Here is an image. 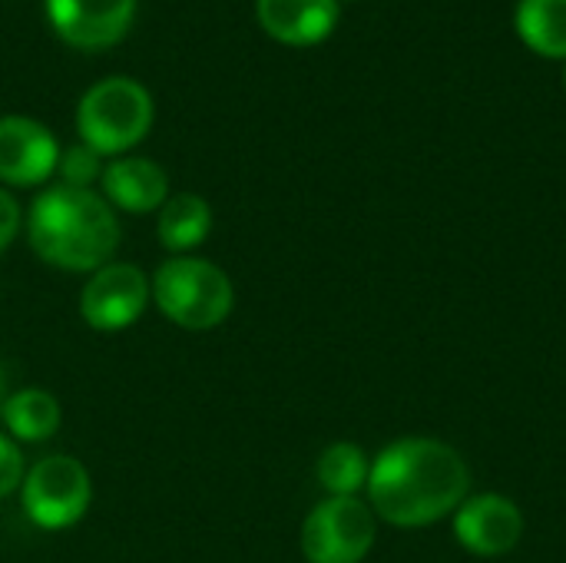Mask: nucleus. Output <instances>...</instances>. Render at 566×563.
I'll list each match as a JSON object with an SVG mask.
<instances>
[{
    "label": "nucleus",
    "mask_w": 566,
    "mask_h": 563,
    "mask_svg": "<svg viewBox=\"0 0 566 563\" xmlns=\"http://www.w3.org/2000/svg\"><path fill=\"white\" fill-rule=\"evenodd\" d=\"M20 501L36 528L66 531L86 514L93 501L90 471L70 455H46L23 475Z\"/></svg>",
    "instance_id": "nucleus-5"
},
{
    "label": "nucleus",
    "mask_w": 566,
    "mask_h": 563,
    "mask_svg": "<svg viewBox=\"0 0 566 563\" xmlns=\"http://www.w3.org/2000/svg\"><path fill=\"white\" fill-rule=\"evenodd\" d=\"M20 226H23V212H20V202L7 192V189H0V252L17 239V232H20Z\"/></svg>",
    "instance_id": "nucleus-19"
},
{
    "label": "nucleus",
    "mask_w": 566,
    "mask_h": 563,
    "mask_svg": "<svg viewBox=\"0 0 566 563\" xmlns=\"http://www.w3.org/2000/svg\"><path fill=\"white\" fill-rule=\"evenodd\" d=\"M259 27L289 46L322 43L338 23V0H255Z\"/></svg>",
    "instance_id": "nucleus-11"
},
{
    "label": "nucleus",
    "mask_w": 566,
    "mask_h": 563,
    "mask_svg": "<svg viewBox=\"0 0 566 563\" xmlns=\"http://www.w3.org/2000/svg\"><path fill=\"white\" fill-rule=\"evenodd\" d=\"M103 199L123 212H156L169 199V179L166 173L143 156H116L109 166H103Z\"/></svg>",
    "instance_id": "nucleus-12"
},
{
    "label": "nucleus",
    "mask_w": 566,
    "mask_h": 563,
    "mask_svg": "<svg viewBox=\"0 0 566 563\" xmlns=\"http://www.w3.org/2000/svg\"><path fill=\"white\" fill-rule=\"evenodd\" d=\"M30 249L53 269L96 272L119 249V219L93 189L53 186L43 189L27 216Z\"/></svg>",
    "instance_id": "nucleus-2"
},
{
    "label": "nucleus",
    "mask_w": 566,
    "mask_h": 563,
    "mask_svg": "<svg viewBox=\"0 0 566 563\" xmlns=\"http://www.w3.org/2000/svg\"><path fill=\"white\" fill-rule=\"evenodd\" d=\"M153 126V96L129 76H109L90 86L76 106L80 143L99 156H123L146 139Z\"/></svg>",
    "instance_id": "nucleus-4"
},
{
    "label": "nucleus",
    "mask_w": 566,
    "mask_h": 563,
    "mask_svg": "<svg viewBox=\"0 0 566 563\" xmlns=\"http://www.w3.org/2000/svg\"><path fill=\"white\" fill-rule=\"evenodd\" d=\"M209 229H212V206L199 192H176L159 209V222H156L159 242L176 256H186L196 246H202Z\"/></svg>",
    "instance_id": "nucleus-13"
},
{
    "label": "nucleus",
    "mask_w": 566,
    "mask_h": 563,
    "mask_svg": "<svg viewBox=\"0 0 566 563\" xmlns=\"http://www.w3.org/2000/svg\"><path fill=\"white\" fill-rule=\"evenodd\" d=\"M564 86H566V70H564Z\"/></svg>",
    "instance_id": "nucleus-21"
},
{
    "label": "nucleus",
    "mask_w": 566,
    "mask_h": 563,
    "mask_svg": "<svg viewBox=\"0 0 566 563\" xmlns=\"http://www.w3.org/2000/svg\"><path fill=\"white\" fill-rule=\"evenodd\" d=\"M23 475H27V465H23L17 441L0 431V498L13 494L23 484Z\"/></svg>",
    "instance_id": "nucleus-18"
},
{
    "label": "nucleus",
    "mask_w": 566,
    "mask_h": 563,
    "mask_svg": "<svg viewBox=\"0 0 566 563\" xmlns=\"http://www.w3.org/2000/svg\"><path fill=\"white\" fill-rule=\"evenodd\" d=\"M3 428L13 441H46L56 435L60 428V402L43 392V388H23V392H10L7 405H3Z\"/></svg>",
    "instance_id": "nucleus-14"
},
{
    "label": "nucleus",
    "mask_w": 566,
    "mask_h": 563,
    "mask_svg": "<svg viewBox=\"0 0 566 563\" xmlns=\"http://www.w3.org/2000/svg\"><path fill=\"white\" fill-rule=\"evenodd\" d=\"M60 163L56 136L30 116H0V183L40 186Z\"/></svg>",
    "instance_id": "nucleus-10"
},
{
    "label": "nucleus",
    "mask_w": 566,
    "mask_h": 563,
    "mask_svg": "<svg viewBox=\"0 0 566 563\" xmlns=\"http://www.w3.org/2000/svg\"><path fill=\"white\" fill-rule=\"evenodd\" d=\"M149 289L159 312L186 332L219 329L235 305L232 279L216 262L196 256L166 259Z\"/></svg>",
    "instance_id": "nucleus-3"
},
{
    "label": "nucleus",
    "mask_w": 566,
    "mask_h": 563,
    "mask_svg": "<svg viewBox=\"0 0 566 563\" xmlns=\"http://www.w3.org/2000/svg\"><path fill=\"white\" fill-rule=\"evenodd\" d=\"M7 398H10V388H7V375H3V368H0V418H3V405H7Z\"/></svg>",
    "instance_id": "nucleus-20"
},
{
    "label": "nucleus",
    "mask_w": 566,
    "mask_h": 563,
    "mask_svg": "<svg viewBox=\"0 0 566 563\" xmlns=\"http://www.w3.org/2000/svg\"><path fill=\"white\" fill-rule=\"evenodd\" d=\"M368 508L391 528H431L471 498V468L438 438L391 441L368 475Z\"/></svg>",
    "instance_id": "nucleus-1"
},
{
    "label": "nucleus",
    "mask_w": 566,
    "mask_h": 563,
    "mask_svg": "<svg viewBox=\"0 0 566 563\" xmlns=\"http://www.w3.org/2000/svg\"><path fill=\"white\" fill-rule=\"evenodd\" d=\"M378 538V518L361 498H325L302 524L308 563H361Z\"/></svg>",
    "instance_id": "nucleus-6"
},
{
    "label": "nucleus",
    "mask_w": 566,
    "mask_h": 563,
    "mask_svg": "<svg viewBox=\"0 0 566 563\" xmlns=\"http://www.w3.org/2000/svg\"><path fill=\"white\" fill-rule=\"evenodd\" d=\"M315 475H318V484L325 488L328 498H358L368 488L371 461L365 458L361 445L335 441L322 451Z\"/></svg>",
    "instance_id": "nucleus-15"
},
{
    "label": "nucleus",
    "mask_w": 566,
    "mask_h": 563,
    "mask_svg": "<svg viewBox=\"0 0 566 563\" xmlns=\"http://www.w3.org/2000/svg\"><path fill=\"white\" fill-rule=\"evenodd\" d=\"M149 299L153 289L139 265L106 262L103 269L90 272L80 295V315L96 332H123L143 315Z\"/></svg>",
    "instance_id": "nucleus-7"
},
{
    "label": "nucleus",
    "mask_w": 566,
    "mask_h": 563,
    "mask_svg": "<svg viewBox=\"0 0 566 563\" xmlns=\"http://www.w3.org/2000/svg\"><path fill=\"white\" fill-rule=\"evenodd\" d=\"M136 0H46V20L56 37L80 50H106L126 37Z\"/></svg>",
    "instance_id": "nucleus-9"
},
{
    "label": "nucleus",
    "mask_w": 566,
    "mask_h": 563,
    "mask_svg": "<svg viewBox=\"0 0 566 563\" xmlns=\"http://www.w3.org/2000/svg\"><path fill=\"white\" fill-rule=\"evenodd\" d=\"M451 518L458 544L474 557H504L524 538V514L507 494H471Z\"/></svg>",
    "instance_id": "nucleus-8"
},
{
    "label": "nucleus",
    "mask_w": 566,
    "mask_h": 563,
    "mask_svg": "<svg viewBox=\"0 0 566 563\" xmlns=\"http://www.w3.org/2000/svg\"><path fill=\"white\" fill-rule=\"evenodd\" d=\"M517 33L544 56H566V0H521Z\"/></svg>",
    "instance_id": "nucleus-16"
},
{
    "label": "nucleus",
    "mask_w": 566,
    "mask_h": 563,
    "mask_svg": "<svg viewBox=\"0 0 566 563\" xmlns=\"http://www.w3.org/2000/svg\"><path fill=\"white\" fill-rule=\"evenodd\" d=\"M56 173H60L63 186L90 189L103 176V156L96 149H90L86 143H76V146H70V149L60 153Z\"/></svg>",
    "instance_id": "nucleus-17"
}]
</instances>
